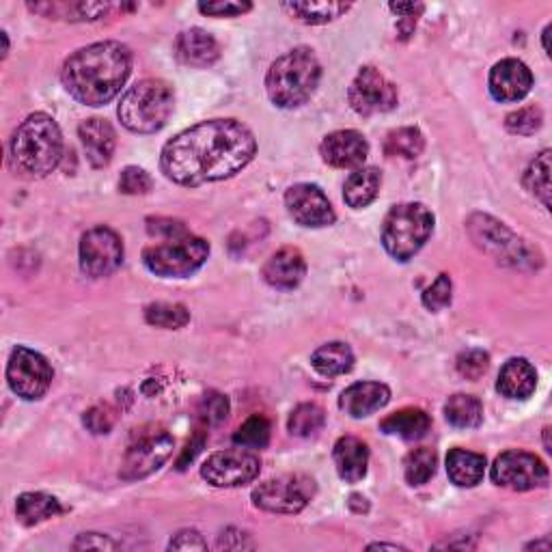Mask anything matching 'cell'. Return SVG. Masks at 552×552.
I'll return each mask as SVG.
<instances>
[{
	"mask_svg": "<svg viewBox=\"0 0 552 552\" xmlns=\"http://www.w3.org/2000/svg\"><path fill=\"white\" fill-rule=\"evenodd\" d=\"M492 481L516 492L544 488L548 483V466L529 451H505L492 464Z\"/></svg>",
	"mask_w": 552,
	"mask_h": 552,
	"instance_id": "obj_11",
	"label": "cell"
},
{
	"mask_svg": "<svg viewBox=\"0 0 552 552\" xmlns=\"http://www.w3.org/2000/svg\"><path fill=\"white\" fill-rule=\"evenodd\" d=\"M369 548L371 550H374V548H393V550H397V548H402V546H397V544H371Z\"/></svg>",
	"mask_w": 552,
	"mask_h": 552,
	"instance_id": "obj_51",
	"label": "cell"
},
{
	"mask_svg": "<svg viewBox=\"0 0 552 552\" xmlns=\"http://www.w3.org/2000/svg\"><path fill=\"white\" fill-rule=\"evenodd\" d=\"M61 512H63L61 503L54 499V496L44 492H26L18 496V503H16V516L24 527H35V524L57 518Z\"/></svg>",
	"mask_w": 552,
	"mask_h": 552,
	"instance_id": "obj_30",
	"label": "cell"
},
{
	"mask_svg": "<svg viewBox=\"0 0 552 552\" xmlns=\"http://www.w3.org/2000/svg\"><path fill=\"white\" fill-rule=\"evenodd\" d=\"M283 9L300 22L317 26V24H328L341 16H345L352 9L350 3H333V0H305V3H283Z\"/></svg>",
	"mask_w": 552,
	"mask_h": 552,
	"instance_id": "obj_31",
	"label": "cell"
},
{
	"mask_svg": "<svg viewBox=\"0 0 552 552\" xmlns=\"http://www.w3.org/2000/svg\"><path fill=\"white\" fill-rule=\"evenodd\" d=\"M320 154L330 167L354 169V167H361V164L367 160L369 145L361 132L339 130L324 138L320 145Z\"/></svg>",
	"mask_w": 552,
	"mask_h": 552,
	"instance_id": "obj_18",
	"label": "cell"
},
{
	"mask_svg": "<svg viewBox=\"0 0 552 552\" xmlns=\"http://www.w3.org/2000/svg\"><path fill=\"white\" fill-rule=\"evenodd\" d=\"M119 190L123 195H147L151 190V177L145 169L128 167L119 177Z\"/></svg>",
	"mask_w": 552,
	"mask_h": 552,
	"instance_id": "obj_43",
	"label": "cell"
},
{
	"mask_svg": "<svg viewBox=\"0 0 552 552\" xmlns=\"http://www.w3.org/2000/svg\"><path fill=\"white\" fill-rule=\"evenodd\" d=\"M550 31H552V26L548 24L546 29H544V33H542V37H544V52L548 54V57H550V44H548V39H550Z\"/></svg>",
	"mask_w": 552,
	"mask_h": 552,
	"instance_id": "obj_50",
	"label": "cell"
},
{
	"mask_svg": "<svg viewBox=\"0 0 552 552\" xmlns=\"http://www.w3.org/2000/svg\"><path fill=\"white\" fill-rule=\"evenodd\" d=\"M132 72V54L119 41H100L76 50L63 65L61 80L65 91L85 106H104L113 98Z\"/></svg>",
	"mask_w": 552,
	"mask_h": 552,
	"instance_id": "obj_2",
	"label": "cell"
},
{
	"mask_svg": "<svg viewBox=\"0 0 552 552\" xmlns=\"http://www.w3.org/2000/svg\"><path fill=\"white\" fill-rule=\"evenodd\" d=\"M423 149H425V138L417 128H399L386 136V143H384L386 156H393V158L399 156L406 160H414L423 154Z\"/></svg>",
	"mask_w": 552,
	"mask_h": 552,
	"instance_id": "obj_34",
	"label": "cell"
},
{
	"mask_svg": "<svg viewBox=\"0 0 552 552\" xmlns=\"http://www.w3.org/2000/svg\"><path fill=\"white\" fill-rule=\"evenodd\" d=\"M326 423V412L317 404H300L289 414L287 430L298 438H311L322 430Z\"/></svg>",
	"mask_w": 552,
	"mask_h": 552,
	"instance_id": "obj_35",
	"label": "cell"
},
{
	"mask_svg": "<svg viewBox=\"0 0 552 552\" xmlns=\"http://www.w3.org/2000/svg\"><path fill=\"white\" fill-rule=\"evenodd\" d=\"M255 151L257 141L244 123L212 119L171 138L162 149L160 167L179 186H201L240 173Z\"/></svg>",
	"mask_w": 552,
	"mask_h": 552,
	"instance_id": "obj_1",
	"label": "cell"
},
{
	"mask_svg": "<svg viewBox=\"0 0 552 552\" xmlns=\"http://www.w3.org/2000/svg\"><path fill=\"white\" fill-rule=\"evenodd\" d=\"M85 425L93 434H108L115 425V410L106 404L93 406L89 412H85Z\"/></svg>",
	"mask_w": 552,
	"mask_h": 552,
	"instance_id": "obj_45",
	"label": "cell"
},
{
	"mask_svg": "<svg viewBox=\"0 0 552 552\" xmlns=\"http://www.w3.org/2000/svg\"><path fill=\"white\" fill-rule=\"evenodd\" d=\"M333 458H335L337 473L343 481L358 483L367 475L369 449L361 438L341 436L335 443Z\"/></svg>",
	"mask_w": 552,
	"mask_h": 552,
	"instance_id": "obj_23",
	"label": "cell"
},
{
	"mask_svg": "<svg viewBox=\"0 0 552 552\" xmlns=\"http://www.w3.org/2000/svg\"><path fill=\"white\" fill-rule=\"evenodd\" d=\"M451 292H453V285L449 274H440L432 283V287L425 289L423 305L430 311H443L445 307L451 305Z\"/></svg>",
	"mask_w": 552,
	"mask_h": 552,
	"instance_id": "obj_40",
	"label": "cell"
},
{
	"mask_svg": "<svg viewBox=\"0 0 552 552\" xmlns=\"http://www.w3.org/2000/svg\"><path fill=\"white\" fill-rule=\"evenodd\" d=\"M147 324L156 328L177 330L190 322V313L184 305H171V302H156L145 309Z\"/></svg>",
	"mask_w": 552,
	"mask_h": 552,
	"instance_id": "obj_38",
	"label": "cell"
},
{
	"mask_svg": "<svg viewBox=\"0 0 552 552\" xmlns=\"http://www.w3.org/2000/svg\"><path fill=\"white\" fill-rule=\"evenodd\" d=\"M391 402L389 386L382 382H356L339 397V408L352 419H365Z\"/></svg>",
	"mask_w": 552,
	"mask_h": 552,
	"instance_id": "obj_20",
	"label": "cell"
},
{
	"mask_svg": "<svg viewBox=\"0 0 552 552\" xmlns=\"http://www.w3.org/2000/svg\"><path fill=\"white\" fill-rule=\"evenodd\" d=\"M261 462L248 449H227L207 458L201 466V477L214 488H240L259 477Z\"/></svg>",
	"mask_w": 552,
	"mask_h": 552,
	"instance_id": "obj_12",
	"label": "cell"
},
{
	"mask_svg": "<svg viewBox=\"0 0 552 552\" xmlns=\"http://www.w3.org/2000/svg\"><path fill=\"white\" fill-rule=\"evenodd\" d=\"M207 257H210V244L190 233L167 238L164 244L149 246L143 253L147 270L162 279H184V276L195 274Z\"/></svg>",
	"mask_w": 552,
	"mask_h": 552,
	"instance_id": "obj_7",
	"label": "cell"
},
{
	"mask_svg": "<svg viewBox=\"0 0 552 552\" xmlns=\"http://www.w3.org/2000/svg\"><path fill=\"white\" fill-rule=\"evenodd\" d=\"M285 205L289 216L302 227L322 229L337 220V214L324 195V190L315 184H296L289 188L285 192Z\"/></svg>",
	"mask_w": 552,
	"mask_h": 552,
	"instance_id": "obj_15",
	"label": "cell"
},
{
	"mask_svg": "<svg viewBox=\"0 0 552 552\" xmlns=\"http://www.w3.org/2000/svg\"><path fill=\"white\" fill-rule=\"evenodd\" d=\"M7 382L18 397L26 399V402H35V399H41L50 389L52 367L39 352L18 345L9 358Z\"/></svg>",
	"mask_w": 552,
	"mask_h": 552,
	"instance_id": "obj_10",
	"label": "cell"
},
{
	"mask_svg": "<svg viewBox=\"0 0 552 552\" xmlns=\"http://www.w3.org/2000/svg\"><path fill=\"white\" fill-rule=\"evenodd\" d=\"M524 188H527L535 199H540L542 205L550 207V149H544L540 156H537L529 169L524 171Z\"/></svg>",
	"mask_w": 552,
	"mask_h": 552,
	"instance_id": "obj_33",
	"label": "cell"
},
{
	"mask_svg": "<svg viewBox=\"0 0 552 552\" xmlns=\"http://www.w3.org/2000/svg\"><path fill=\"white\" fill-rule=\"evenodd\" d=\"M488 87L496 102H520L533 87L531 69L518 59H503L492 67Z\"/></svg>",
	"mask_w": 552,
	"mask_h": 552,
	"instance_id": "obj_17",
	"label": "cell"
},
{
	"mask_svg": "<svg viewBox=\"0 0 552 552\" xmlns=\"http://www.w3.org/2000/svg\"><path fill=\"white\" fill-rule=\"evenodd\" d=\"M391 11H395L397 16L417 20V13L423 11V5H419V3H391Z\"/></svg>",
	"mask_w": 552,
	"mask_h": 552,
	"instance_id": "obj_49",
	"label": "cell"
},
{
	"mask_svg": "<svg viewBox=\"0 0 552 552\" xmlns=\"http://www.w3.org/2000/svg\"><path fill=\"white\" fill-rule=\"evenodd\" d=\"M123 261V244L113 229H89L80 240V270L93 279L113 274Z\"/></svg>",
	"mask_w": 552,
	"mask_h": 552,
	"instance_id": "obj_13",
	"label": "cell"
},
{
	"mask_svg": "<svg viewBox=\"0 0 552 552\" xmlns=\"http://www.w3.org/2000/svg\"><path fill=\"white\" fill-rule=\"evenodd\" d=\"M29 9L35 13H41L44 18L85 22V20H100L115 7L108 3H85V0H82V3H37V5H29Z\"/></svg>",
	"mask_w": 552,
	"mask_h": 552,
	"instance_id": "obj_28",
	"label": "cell"
},
{
	"mask_svg": "<svg viewBox=\"0 0 552 552\" xmlns=\"http://www.w3.org/2000/svg\"><path fill=\"white\" fill-rule=\"evenodd\" d=\"M203 443H205V434H203V432H199L195 440H190V443H188V447H186V451L182 453V458H179V460H177V468H179V471H184V468H186V466H188V464H190L192 460H195V458H197V453L201 451Z\"/></svg>",
	"mask_w": 552,
	"mask_h": 552,
	"instance_id": "obj_48",
	"label": "cell"
},
{
	"mask_svg": "<svg viewBox=\"0 0 552 552\" xmlns=\"http://www.w3.org/2000/svg\"><path fill=\"white\" fill-rule=\"evenodd\" d=\"M434 231V214L423 203L395 205L382 225V244L393 259L410 261Z\"/></svg>",
	"mask_w": 552,
	"mask_h": 552,
	"instance_id": "obj_6",
	"label": "cell"
},
{
	"mask_svg": "<svg viewBox=\"0 0 552 552\" xmlns=\"http://www.w3.org/2000/svg\"><path fill=\"white\" fill-rule=\"evenodd\" d=\"M63 158V134L50 115L26 117L11 138V160L31 177H46Z\"/></svg>",
	"mask_w": 552,
	"mask_h": 552,
	"instance_id": "obj_3",
	"label": "cell"
},
{
	"mask_svg": "<svg viewBox=\"0 0 552 552\" xmlns=\"http://www.w3.org/2000/svg\"><path fill=\"white\" fill-rule=\"evenodd\" d=\"M315 494V481L307 475H281L253 490V503L270 514H298Z\"/></svg>",
	"mask_w": 552,
	"mask_h": 552,
	"instance_id": "obj_9",
	"label": "cell"
},
{
	"mask_svg": "<svg viewBox=\"0 0 552 552\" xmlns=\"http://www.w3.org/2000/svg\"><path fill=\"white\" fill-rule=\"evenodd\" d=\"M270 421L261 414H253L251 419H246L238 432L233 434V443L242 449H266L270 443Z\"/></svg>",
	"mask_w": 552,
	"mask_h": 552,
	"instance_id": "obj_37",
	"label": "cell"
},
{
	"mask_svg": "<svg viewBox=\"0 0 552 552\" xmlns=\"http://www.w3.org/2000/svg\"><path fill=\"white\" fill-rule=\"evenodd\" d=\"M264 281L274 287V289H283V292H289L302 283L307 274V261L305 255H302L298 248L285 246L281 251H276L268 261L264 270Z\"/></svg>",
	"mask_w": 552,
	"mask_h": 552,
	"instance_id": "obj_19",
	"label": "cell"
},
{
	"mask_svg": "<svg viewBox=\"0 0 552 552\" xmlns=\"http://www.w3.org/2000/svg\"><path fill=\"white\" fill-rule=\"evenodd\" d=\"M348 100L356 113L363 117L389 113L397 106V87L386 80L376 67L367 65L352 80Z\"/></svg>",
	"mask_w": 552,
	"mask_h": 552,
	"instance_id": "obj_14",
	"label": "cell"
},
{
	"mask_svg": "<svg viewBox=\"0 0 552 552\" xmlns=\"http://www.w3.org/2000/svg\"><path fill=\"white\" fill-rule=\"evenodd\" d=\"M201 417L207 425H220L229 417V399L220 393H207L201 402Z\"/></svg>",
	"mask_w": 552,
	"mask_h": 552,
	"instance_id": "obj_42",
	"label": "cell"
},
{
	"mask_svg": "<svg viewBox=\"0 0 552 552\" xmlns=\"http://www.w3.org/2000/svg\"><path fill=\"white\" fill-rule=\"evenodd\" d=\"M432 427L430 414L421 408H404L393 412L380 423V430L389 436H397L404 440H419Z\"/></svg>",
	"mask_w": 552,
	"mask_h": 552,
	"instance_id": "obj_26",
	"label": "cell"
},
{
	"mask_svg": "<svg viewBox=\"0 0 552 552\" xmlns=\"http://www.w3.org/2000/svg\"><path fill=\"white\" fill-rule=\"evenodd\" d=\"M445 419L460 430H473L483 421V406L475 395H451L445 404Z\"/></svg>",
	"mask_w": 552,
	"mask_h": 552,
	"instance_id": "obj_32",
	"label": "cell"
},
{
	"mask_svg": "<svg viewBox=\"0 0 552 552\" xmlns=\"http://www.w3.org/2000/svg\"><path fill=\"white\" fill-rule=\"evenodd\" d=\"M486 473V458L466 449H451L447 455V475L458 488H475Z\"/></svg>",
	"mask_w": 552,
	"mask_h": 552,
	"instance_id": "obj_25",
	"label": "cell"
},
{
	"mask_svg": "<svg viewBox=\"0 0 552 552\" xmlns=\"http://www.w3.org/2000/svg\"><path fill=\"white\" fill-rule=\"evenodd\" d=\"M251 9H253L251 3H240V0H216V3L199 5V11L212 18H236Z\"/></svg>",
	"mask_w": 552,
	"mask_h": 552,
	"instance_id": "obj_44",
	"label": "cell"
},
{
	"mask_svg": "<svg viewBox=\"0 0 552 552\" xmlns=\"http://www.w3.org/2000/svg\"><path fill=\"white\" fill-rule=\"evenodd\" d=\"M173 550H205L207 544L197 531H182L175 540L171 542Z\"/></svg>",
	"mask_w": 552,
	"mask_h": 552,
	"instance_id": "obj_46",
	"label": "cell"
},
{
	"mask_svg": "<svg viewBox=\"0 0 552 552\" xmlns=\"http://www.w3.org/2000/svg\"><path fill=\"white\" fill-rule=\"evenodd\" d=\"M468 231H471L473 240L483 251L499 257V261H512L514 266H518L520 261H527V257H524L527 246H524L522 240H518L503 223H499V220L475 214L468 220Z\"/></svg>",
	"mask_w": 552,
	"mask_h": 552,
	"instance_id": "obj_16",
	"label": "cell"
},
{
	"mask_svg": "<svg viewBox=\"0 0 552 552\" xmlns=\"http://www.w3.org/2000/svg\"><path fill=\"white\" fill-rule=\"evenodd\" d=\"M537 386V371L527 358H509L501 367L496 389L509 399H527Z\"/></svg>",
	"mask_w": 552,
	"mask_h": 552,
	"instance_id": "obj_24",
	"label": "cell"
},
{
	"mask_svg": "<svg viewBox=\"0 0 552 552\" xmlns=\"http://www.w3.org/2000/svg\"><path fill=\"white\" fill-rule=\"evenodd\" d=\"M80 143L87 151V158L91 167L104 169L113 160L115 145H117V134L113 126L106 119H87L80 123L78 128Z\"/></svg>",
	"mask_w": 552,
	"mask_h": 552,
	"instance_id": "obj_21",
	"label": "cell"
},
{
	"mask_svg": "<svg viewBox=\"0 0 552 552\" xmlns=\"http://www.w3.org/2000/svg\"><path fill=\"white\" fill-rule=\"evenodd\" d=\"M490 367V358L481 350H466L458 356V371L466 380H479Z\"/></svg>",
	"mask_w": 552,
	"mask_h": 552,
	"instance_id": "obj_41",
	"label": "cell"
},
{
	"mask_svg": "<svg viewBox=\"0 0 552 552\" xmlns=\"http://www.w3.org/2000/svg\"><path fill=\"white\" fill-rule=\"evenodd\" d=\"M173 113V89L164 80L147 78L136 82L123 95L117 115L123 126L136 134H154Z\"/></svg>",
	"mask_w": 552,
	"mask_h": 552,
	"instance_id": "obj_5",
	"label": "cell"
},
{
	"mask_svg": "<svg viewBox=\"0 0 552 552\" xmlns=\"http://www.w3.org/2000/svg\"><path fill=\"white\" fill-rule=\"evenodd\" d=\"M382 186V175L376 167H363L354 171L343 186V199L354 210H363L369 203H374Z\"/></svg>",
	"mask_w": 552,
	"mask_h": 552,
	"instance_id": "obj_27",
	"label": "cell"
},
{
	"mask_svg": "<svg viewBox=\"0 0 552 552\" xmlns=\"http://www.w3.org/2000/svg\"><path fill=\"white\" fill-rule=\"evenodd\" d=\"M322 78V65L311 48H296L276 59L266 76V91L274 106L298 108L311 100Z\"/></svg>",
	"mask_w": 552,
	"mask_h": 552,
	"instance_id": "obj_4",
	"label": "cell"
},
{
	"mask_svg": "<svg viewBox=\"0 0 552 552\" xmlns=\"http://www.w3.org/2000/svg\"><path fill=\"white\" fill-rule=\"evenodd\" d=\"M177 59L192 67H210L220 57L218 41L203 29H190L179 33L175 41Z\"/></svg>",
	"mask_w": 552,
	"mask_h": 552,
	"instance_id": "obj_22",
	"label": "cell"
},
{
	"mask_svg": "<svg viewBox=\"0 0 552 552\" xmlns=\"http://www.w3.org/2000/svg\"><path fill=\"white\" fill-rule=\"evenodd\" d=\"M74 548L76 550H80V548H100V550L108 548V550H113V548H117V544L113 540H108V537L100 535V533H85V535L78 537Z\"/></svg>",
	"mask_w": 552,
	"mask_h": 552,
	"instance_id": "obj_47",
	"label": "cell"
},
{
	"mask_svg": "<svg viewBox=\"0 0 552 552\" xmlns=\"http://www.w3.org/2000/svg\"><path fill=\"white\" fill-rule=\"evenodd\" d=\"M173 447H175L173 436L167 430H160V427L136 432L132 443L128 445L126 455H123L121 471H119L121 479L134 481L156 473L158 468L171 458Z\"/></svg>",
	"mask_w": 552,
	"mask_h": 552,
	"instance_id": "obj_8",
	"label": "cell"
},
{
	"mask_svg": "<svg viewBox=\"0 0 552 552\" xmlns=\"http://www.w3.org/2000/svg\"><path fill=\"white\" fill-rule=\"evenodd\" d=\"M311 365L320 376H326V378L343 376L348 374V371H352L354 354L348 343L333 341L322 345V348H317L311 354Z\"/></svg>",
	"mask_w": 552,
	"mask_h": 552,
	"instance_id": "obj_29",
	"label": "cell"
},
{
	"mask_svg": "<svg viewBox=\"0 0 552 552\" xmlns=\"http://www.w3.org/2000/svg\"><path fill=\"white\" fill-rule=\"evenodd\" d=\"M438 458L432 449L419 447L408 453L404 462V475L410 486H423V483L430 481L436 475Z\"/></svg>",
	"mask_w": 552,
	"mask_h": 552,
	"instance_id": "obj_36",
	"label": "cell"
},
{
	"mask_svg": "<svg viewBox=\"0 0 552 552\" xmlns=\"http://www.w3.org/2000/svg\"><path fill=\"white\" fill-rule=\"evenodd\" d=\"M542 121H544V115H542L540 108H537V106H524V108H518L516 113L507 115L505 128L509 132H512V134L529 136V134H535L537 130L542 128Z\"/></svg>",
	"mask_w": 552,
	"mask_h": 552,
	"instance_id": "obj_39",
	"label": "cell"
}]
</instances>
